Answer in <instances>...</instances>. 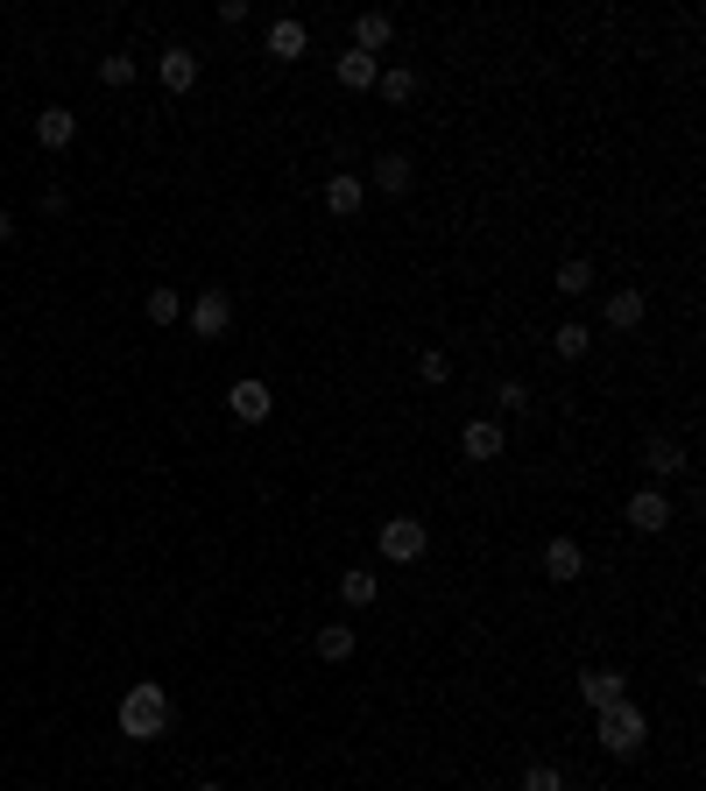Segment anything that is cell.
<instances>
[{
    "instance_id": "6da1fadb",
    "label": "cell",
    "mask_w": 706,
    "mask_h": 791,
    "mask_svg": "<svg viewBox=\"0 0 706 791\" xmlns=\"http://www.w3.org/2000/svg\"><path fill=\"white\" fill-rule=\"evenodd\" d=\"M163 728H170V693H163L156 679H134L128 693H120V735L128 742H156Z\"/></svg>"
},
{
    "instance_id": "7a4b0ae2",
    "label": "cell",
    "mask_w": 706,
    "mask_h": 791,
    "mask_svg": "<svg viewBox=\"0 0 706 791\" xmlns=\"http://www.w3.org/2000/svg\"><path fill=\"white\" fill-rule=\"evenodd\" d=\"M594 742H600L608 756H636L643 742H650V714H643L636 699H614V707L594 714Z\"/></svg>"
},
{
    "instance_id": "3957f363",
    "label": "cell",
    "mask_w": 706,
    "mask_h": 791,
    "mask_svg": "<svg viewBox=\"0 0 706 791\" xmlns=\"http://www.w3.org/2000/svg\"><path fill=\"white\" fill-rule=\"evenodd\" d=\"M424 551H431V530L417 524V516H388L382 524V559L388 565H417Z\"/></svg>"
},
{
    "instance_id": "277c9868",
    "label": "cell",
    "mask_w": 706,
    "mask_h": 791,
    "mask_svg": "<svg viewBox=\"0 0 706 791\" xmlns=\"http://www.w3.org/2000/svg\"><path fill=\"white\" fill-rule=\"evenodd\" d=\"M184 325H191L199 339H227V325H234V297H227V290H199V297L184 304Z\"/></svg>"
},
{
    "instance_id": "5b68a950",
    "label": "cell",
    "mask_w": 706,
    "mask_h": 791,
    "mask_svg": "<svg viewBox=\"0 0 706 791\" xmlns=\"http://www.w3.org/2000/svg\"><path fill=\"white\" fill-rule=\"evenodd\" d=\"M671 495L665 488H636V495H629V530H643V537H657V530H671Z\"/></svg>"
},
{
    "instance_id": "8992f818",
    "label": "cell",
    "mask_w": 706,
    "mask_h": 791,
    "mask_svg": "<svg viewBox=\"0 0 706 791\" xmlns=\"http://www.w3.org/2000/svg\"><path fill=\"white\" fill-rule=\"evenodd\" d=\"M227 410L240 417V424H268V410H276V396H268V382H262V375H240L234 389H227Z\"/></svg>"
},
{
    "instance_id": "52a82bcc",
    "label": "cell",
    "mask_w": 706,
    "mask_h": 791,
    "mask_svg": "<svg viewBox=\"0 0 706 791\" xmlns=\"http://www.w3.org/2000/svg\"><path fill=\"white\" fill-rule=\"evenodd\" d=\"M459 453H467L474 467H488V459H502V453H508V431L494 424V417H474V424L459 431Z\"/></svg>"
},
{
    "instance_id": "ba28073f",
    "label": "cell",
    "mask_w": 706,
    "mask_h": 791,
    "mask_svg": "<svg viewBox=\"0 0 706 791\" xmlns=\"http://www.w3.org/2000/svg\"><path fill=\"white\" fill-rule=\"evenodd\" d=\"M156 79H163V93H191V85H199V50H191V43H170V50L156 57Z\"/></svg>"
},
{
    "instance_id": "9c48e42d",
    "label": "cell",
    "mask_w": 706,
    "mask_h": 791,
    "mask_svg": "<svg viewBox=\"0 0 706 791\" xmlns=\"http://www.w3.org/2000/svg\"><path fill=\"white\" fill-rule=\"evenodd\" d=\"M579 699L600 714V707H614V699H629V679L614 664H594V671H579Z\"/></svg>"
},
{
    "instance_id": "30bf717a",
    "label": "cell",
    "mask_w": 706,
    "mask_h": 791,
    "mask_svg": "<svg viewBox=\"0 0 706 791\" xmlns=\"http://www.w3.org/2000/svg\"><path fill=\"white\" fill-rule=\"evenodd\" d=\"M545 573H551V587H573V579L587 573V551H579L573 537H551L545 544Z\"/></svg>"
},
{
    "instance_id": "8fae6325",
    "label": "cell",
    "mask_w": 706,
    "mask_h": 791,
    "mask_svg": "<svg viewBox=\"0 0 706 791\" xmlns=\"http://www.w3.org/2000/svg\"><path fill=\"white\" fill-rule=\"evenodd\" d=\"M360 205H368V184H360L354 170H339V177H325V213L333 219H354Z\"/></svg>"
},
{
    "instance_id": "7c38bea8",
    "label": "cell",
    "mask_w": 706,
    "mask_h": 791,
    "mask_svg": "<svg viewBox=\"0 0 706 791\" xmlns=\"http://www.w3.org/2000/svg\"><path fill=\"white\" fill-rule=\"evenodd\" d=\"M304 50H311V28L304 22H290V14H283V22H268V57H276V64H297Z\"/></svg>"
},
{
    "instance_id": "4fadbf2b",
    "label": "cell",
    "mask_w": 706,
    "mask_h": 791,
    "mask_svg": "<svg viewBox=\"0 0 706 791\" xmlns=\"http://www.w3.org/2000/svg\"><path fill=\"white\" fill-rule=\"evenodd\" d=\"M388 36H396V22H388L382 8L354 14V50H360V57H382V50H388Z\"/></svg>"
},
{
    "instance_id": "5bb4252c",
    "label": "cell",
    "mask_w": 706,
    "mask_h": 791,
    "mask_svg": "<svg viewBox=\"0 0 706 791\" xmlns=\"http://www.w3.org/2000/svg\"><path fill=\"white\" fill-rule=\"evenodd\" d=\"M36 142L43 148H71V142H79V113H71V107H43L36 113Z\"/></svg>"
},
{
    "instance_id": "9a60e30c",
    "label": "cell",
    "mask_w": 706,
    "mask_h": 791,
    "mask_svg": "<svg viewBox=\"0 0 706 791\" xmlns=\"http://www.w3.org/2000/svg\"><path fill=\"white\" fill-rule=\"evenodd\" d=\"M643 467H650V488H665L671 474H685V453L671 439H643Z\"/></svg>"
},
{
    "instance_id": "2e32d148",
    "label": "cell",
    "mask_w": 706,
    "mask_h": 791,
    "mask_svg": "<svg viewBox=\"0 0 706 791\" xmlns=\"http://www.w3.org/2000/svg\"><path fill=\"white\" fill-rule=\"evenodd\" d=\"M374 184H382V191H388V199H403V191H410V184H417V163H410V156H403V148H388V156H382V163H374Z\"/></svg>"
},
{
    "instance_id": "e0dca14e",
    "label": "cell",
    "mask_w": 706,
    "mask_h": 791,
    "mask_svg": "<svg viewBox=\"0 0 706 791\" xmlns=\"http://www.w3.org/2000/svg\"><path fill=\"white\" fill-rule=\"evenodd\" d=\"M374 79H382V57H360V50L339 57V85L347 93H374Z\"/></svg>"
},
{
    "instance_id": "ac0fdd59",
    "label": "cell",
    "mask_w": 706,
    "mask_h": 791,
    "mask_svg": "<svg viewBox=\"0 0 706 791\" xmlns=\"http://www.w3.org/2000/svg\"><path fill=\"white\" fill-rule=\"evenodd\" d=\"M374 594H382L374 565H354V573H339V601H347V608H374Z\"/></svg>"
},
{
    "instance_id": "d6986e66",
    "label": "cell",
    "mask_w": 706,
    "mask_h": 791,
    "mask_svg": "<svg viewBox=\"0 0 706 791\" xmlns=\"http://www.w3.org/2000/svg\"><path fill=\"white\" fill-rule=\"evenodd\" d=\"M374 93H382L388 107H410V99H417V71L410 64H388L382 79H374Z\"/></svg>"
},
{
    "instance_id": "ffe728a7",
    "label": "cell",
    "mask_w": 706,
    "mask_h": 791,
    "mask_svg": "<svg viewBox=\"0 0 706 791\" xmlns=\"http://www.w3.org/2000/svg\"><path fill=\"white\" fill-rule=\"evenodd\" d=\"M643 311H650V304H643V290H614L608 297V325H614V333H636Z\"/></svg>"
},
{
    "instance_id": "44dd1931",
    "label": "cell",
    "mask_w": 706,
    "mask_h": 791,
    "mask_svg": "<svg viewBox=\"0 0 706 791\" xmlns=\"http://www.w3.org/2000/svg\"><path fill=\"white\" fill-rule=\"evenodd\" d=\"M594 347V333L579 319H565V325H551V353H559V361H579V353Z\"/></svg>"
},
{
    "instance_id": "7402d4cb",
    "label": "cell",
    "mask_w": 706,
    "mask_h": 791,
    "mask_svg": "<svg viewBox=\"0 0 706 791\" xmlns=\"http://www.w3.org/2000/svg\"><path fill=\"white\" fill-rule=\"evenodd\" d=\"M142 311H148V325H177V319H184V297H177L170 283H156V290L142 297Z\"/></svg>"
},
{
    "instance_id": "603a6c76",
    "label": "cell",
    "mask_w": 706,
    "mask_h": 791,
    "mask_svg": "<svg viewBox=\"0 0 706 791\" xmlns=\"http://www.w3.org/2000/svg\"><path fill=\"white\" fill-rule=\"evenodd\" d=\"M319 658L325 664H347L354 658V630H347V622H325V630H319Z\"/></svg>"
},
{
    "instance_id": "cb8c5ba5",
    "label": "cell",
    "mask_w": 706,
    "mask_h": 791,
    "mask_svg": "<svg viewBox=\"0 0 706 791\" xmlns=\"http://www.w3.org/2000/svg\"><path fill=\"white\" fill-rule=\"evenodd\" d=\"M551 290H559V297H587V290H594V262H559Z\"/></svg>"
},
{
    "instance_id": "d4e9b609",
    "label": "cell",
    "mask_w": 706,
    "mask_h": 791,
    "mask_svg": "<svg viewBox=\"0 0 706 791\" xmlns=\"http://www.w3.org/2000/svg\"><path fill=\"white\" fill-rule=\"evenodd\" d=\"M99 85H113V93H120V85H134V57L128 50H107V57H99Z\"/></svg>"
},
{
    "instance_id": "484cf974",
    "label": "cell",
    "mask_w": 706,
    "mask_h": 791,
    "mask_svg": "<svg viewBox=\"0 0 706 791\" xmlns=\"http://www.w3.org/2000/svg\"><path fill=\"white\" fill-rule=\"evenodd\" d=\"M523 791H565V770L559 764H530L523 770Z\"/></svg>"
},
{
    "instance_id": "4316f807",
    "label": "cell",
    "mask_w": 706,
    "mask_h": 791,
    "mask_svg": "<svg viewBox=\"0 0 706 791\" xmlns=\"http://www.w3.org/2000/svg\"><path fill=\"white\" fill-rule=\"evenodd\" d=\"M417 375H424V382H439V389H445V382H453V361H445L439 347H424V353H417Z\"/></svg>"
},
{
    "instance_id": "83f0119b",
    "label": "cell",
    "mask_w": 706,
    "mask_h": 791,
    "mask_svg": "<svg viewBox=\"0 0 706 791\" xmlns=\"http://www.w3.org/2000/svg\"><path fill=\"white\" fill-rule=\"evenodd\" d=\"M494 403H502V410H530V382H502Z\"/></svg>"
},
{
    "instance_id": "f1b7e54d",
    "label": "cell",
    "mask_w": 706,
    "mask_h": 791,
    "mask_svg": "<svg viewBox=\"0 0 706 791\" xmlns=\"http://www.w3.org/2000/svg\"><path fill=\"white\" fill-rule=\"evenodd\" d=\"M0 241H14V219L8 213H0Z\"/></svg>"
},
{
    "instance_id": "f546056e",
    "label": "cell",
    "mask_w": 706,
    "mask_h": 791,
    "mask_svg": "<svg viewBox=\"0 0 706 791\" xmlns=\"http://www.w3.org/2000/svg\"><path fill=\"white\" fill-rule=\"evenodd\" d=\"M199 791H219V784H199Z\"/></svg>"
}]
</instances>
